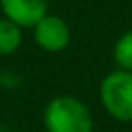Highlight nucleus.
Wrapping results in <instances>:
<instances>
[{"instance_id":"3","label":"nucleus","mask_w":132,"mask_h":132,"mask_svg":"<svg viewBox=\"0 0 132 132\" xmlns=\"http://www.w3.org/2000/svg\"><path fill=\"white\" fill-rule=\"evenodd\" d=\"M72 31L60 16L47 14L33 27V41L45 53H62L70 45Z\"/></svg>"},{"instance_id":"1","label":"nucleus","mask_w":132,"mask_h":132,"mask_svg":"<svg viewBox=\"0 0 132 132\" xmlns=\"http://www.w3.org/2000/svg\"><path fill=\"white\" fill-rule=\"evenodd\" d=\"M43 126L47 132H93V117L82 99L56 95L43 109Z\"/></svg>"},{"instance_id":"6","label":"nucleus","mask_w":132,"mask_h":132,"mask_svg":"<svg viewBox=\"0 0 132 132\" xmlns=\"http://www.w3.org/2000/svg\"><path fill=\"white\" fill-rule=\"evenodd\" d=\"M113 62L119 70L132 72V29L124 31L113 45Z\"/></svg>"},{"instance_id":"2","label":"nucleus","mask_w":132,"mask_h":132,"mask_svg":"<svg viewBox=\"0 0 132 132\" xmlns=\"http://www.w3.org/2000/svg\"><path fill=\"white\" fill-rule=\"evenodd\" d=\"M99 103L111 119L122 124L132 122V72L111 70L99 82Z\"/></svg>"},{"instance_id":"4","label":"nucleus","mask_w":132,"mask_h":132,"mask_svg":"<svg viewBox=\"0 0 132 132\" xmlns=\"http://www.w3.org/2000/svg\"><path fill=\"white\" fill-rule=\"evenodd\" d=\"M0 10L6 20L18 27H35L39 20L49 14V0H0Z\"/></svg>"},{"instance_id":"5","label":"nucleus","mask_w":132,"mask_h":132,"mask_svg":"<svg viewBox=\"0 0 132 132\" xmlns=\"http://www.w3.org/2000/svg\"><path fill=\"white\" fill-rule=\"evenodd\" d=\"M21 41H23L21 27H18L14 21L2 16L0 18V56H10V54L18 53Z\"/></svg>"}]
</instances>
